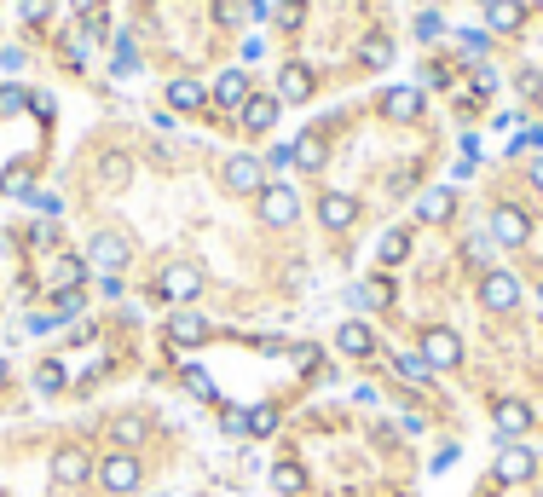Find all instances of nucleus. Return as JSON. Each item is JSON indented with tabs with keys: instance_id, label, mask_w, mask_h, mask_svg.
Instances as JSON below:
<instances>
[{
	"instance_id": "obj_1",
	"label": "nucleus",
	"mask_w": 543,
	"mask_h": 497,
	"mask_svg": "<svg viewBox=\"0 0 543 497\" xmlns=\"http://www.w3.org/2000/svg\"><path fill=\"white\" fill-rule=\"evenodd\" d=\"M422 359H428V370H457V365H462V341H457V330L434 324V330L422 336Z\"/></svg>"
},
{
	"instance_id": "obj_2",
	"label": "nucleus",
	"mask_w": 543,
	"mask_h": 497,
	"mask_svg": "<svg viewBox=\"0 0 543 497\" xmlns=\"http://www.w3.org/2000/svg\"><path fill=\"white\" fill-rule=\"evenodd\" d=\"M526 238H532V220L515 209V203H498L491 209V243H503V248H520Z\"/></svg>"
},
{
	"instance_id": "obj_3",
	"label": "nucleus",
	"mask_w": 543,
	"mask_h": 497,
	"mask_svg": "<svg viewBox=\"0 0 543 497\" xmlns=\"http://www.w3.org/2000/svg\"><path fill=\"white\" fill-rule=\"evenodd\" d=\"M99 486L116 492V497L133 492V486H139V463H133V452H110V457L99 463Z\"/></svg>"
},
{
	"instance_id": "obj_4",
	"label": "nucleus",
	"mask_w": 543,
	"mask_h": 497,
	"mask_svg": "<svg viewBox=\"0 0 543 497\" xmlns=\"http://www.w3.org/2000/svg\"><path fill=\"white\" fill-rule=\"evenodd\" d=\"M226 191H266V162L261 157H249V151H243V157H226Z\"/></svg>"
},
{
	"instance_id": "obj_5",
	"label": "nucleus",
	"mask_w": 543,
	"mask_h": 497,
	"mask_svg": "<svg viewBox=\"0 0 543 497\" xmlns=\"http://www.w3.org/2000/svg\"><path fill=\"white\" fill-rule=\"evenodd\" d=\"M127 255H133V248H127L122 231H99V238L87 243V260H93L99 272H122V267H127Z\"/></svg>"
},
{
	"instance_id": "obj_6",
	"label": "nucleus",
	"mask_w": 543,
	"mask_h": 497,
	"mask_svg": "<svg viewBox=\"0 0 543 497\" xmlns=\"http://www.w3.org/2000/svg\"><path fill=\"white\" fill-rule=\"evenodd\" d=\"M480 301L491 307V313H508V307H520V284H515V272H486L480 278Z\"/></svg>"
},
{
	"instance_id": "obj_7",
	"label": "nucleus",
	"mask_w": 543,
	"mask_h": 497,
	"mask_svg": "<svg viewBox=\"0 0 543 497\" xmlns=\"http://www.w3.org/2000/svg\"><path fill=\"white\" fill-rule=\"evenodd\" d=\"M197 289H202V272L191 267V260H173V267H163V295L168 301H197Z\"/></svg>"
},
{
	"instance_id": "obj_8",
	"label": "nucleus",
	"mask_w": 543,
	"mask_h": 497,
	"mask_svg": "<svg viewBox=\"0 0 543 497\" xmlns=\"http://www.w3.org/2000/svg\"><path fill=\"white\" fill-rule=\"evenodd\" d=\"M538 474V457L532 452H526V445H498V480H503V486H520V480H532Z\"/></svg>"
},
{
	"instance_id": "obj_9",
	"label": "nucleus",
	"mask_w": 543,
	"mask_h": 497,
	"mask_svg": "<svg viewBox=\"0 0 543 497\" xmlns=\"http://www.w3.org/2000/svg\"><path fill=\"white\" fill-rule=\"evenodd\" d=\"M295 214H301V197L290 191V185H266L261 191V220L266 226H290Z\"/></svg>"
},
{
	"instance_id": "obj_10",
	"label": "nucleus",
	"mask_w": 543,
	"mask_h": 497,
	"mask_svg": "<svg viewBox=\"0 0 543 497\" xmlns=\"http://www.w3.org/2000/svg\"><path fill=\"white\" fill-rule=\"evenodd\" d=\"M318 220H324L330 231H347V226L359 220V203L347 191H324V197H318Z\"/></svg>"
},
{
	"instance_id": "obj_11",
	"label": "nucleus",
	"mask_w": 543,
	"mask_h": 497,
	"mask_svg": "<svg viewBox=\"0 0 543 497\" xmlns=\"http://www.w3.org/2000/svg\"><path fill=\"white\" fill-rule=\"evenodd\" d=\"M278 111H283V99H272V93H249V104H243L237 116H243L249 133H266L272 122H278Z\"/></svg>"
},
{
	"instance_id": "obj_12",
	"label": "nucleus",
	"mask_w": 543,
	"mask_h": 497,
	"mask_svg": "<svg viewBox=\"0 0 543 497\" xmlns=\"http://www.w3.org/2000/svg\"><path fill=\"white\" fill-rule=\"evenodd\" d=\"M526 428H532V405L526 399H498V445L526 434Z\"/></svg>"
},
{
	"instance_id": "obj_13",
	"label": "nucleus",
	"mask_w": 543,
	"mask_h": 497,
	"mask_svg": "<svg viewBox=\"0 0 543 497\" xmlns=\"http://www.w3.org/2000/svg\"><path fill=\"white\" fill-rule=\"evenodd\" d=\"M335 347H341L347 353V359H370V353H376V336H370V324H341V330H335Z\"/></svg>"
},
{
	"instance_id": "obj_14",
	"label": "nucleus",
	"mask_w": 543,
	"mask_h": 497,
	"mask_svg": "<svg viewBox=\"0 0 543 497\" xmlns=\"http://www.w3.org/2000/svg\"><path fill=\"white\" fill-rule=\"evenodd\" d=\"M417 111H422L417 87H388V93H381V116H388V122H410Z\"/></svg>"
},
{
	"instance_id": "obj_15",
	"label": "nucleus",
	"mask_w": 543,
	"mask_h": 497,
	"mask_svg": "<svg viewBox=\"0 0 543 497\" xmlns=\"http://www.w3.org/2000/svg\"><path fill=\"white\" fill-rule=\"evenodd\" d=\"M209 99L220 104V111H243V104H249V82H243V70H226V75L214 82Z\"/></svg>"
},
{
	"instance_id": "obj_16",
	"label": "nucleus",
	"mask_w": 543,
	"mask_h": 497,
	"mask_svg": "<svg viewBox=\"0 0 543 497\" xmlns=\"http://www.w3.org/2000/svg\"><path fill=\"white\" fill-rule=\"evenodd\" d=\"M451 209H457V197H451V185H434V191H422V197H417V220H428V226H439V220H451Z\"/></svg>"
},
{
	"instance_id": "obj_17",
	"label": "nucleus",
	"mask_w": 543,
	"mask_h": 497,
	"mask_svg": "<svg viewBox=\"0 0 543 497\" xmlns=\"http://www.w3.org/2000/svg\"><path fill=\"white\" fill-rule=\"evenodd\" d=\"M168 341H173V347H197V341H209V318L173 313V318H168Z\"/></svg>"
},
{
	"instance_id": "obj_18",
	"label": "nucleus",
	"mask_w": 543,
	"mask_h": 497,
	"mask_svg": "<svg viewBox=\"0 0 543 497\" xmlns=\"http://www.w3.org/2000/svg\"><path fill=\"white\" fill-rule=\"evenodd\" d=\"M87 469H93V463H87V452H75V445H64V452L53 457V480H58V486H82V480H87Z\"/></svg>"
},
{
	"instance_id": "obj_19",
	"label": "nucleus",
	"mask_w": 543,
	"mask_h": 497,
	"mask_svg": "<svg viewBox=\"0 0 543 497\" xmlns=\"http://www.w3.org/2000/svg\"><path fill=\"white\" fill-rule=\"evenodd\" d=\"M278 99H290V104L312 99V70L307 64H283L278 70Z\"/></svg>"
},
{
	"instance_id": "obj_20",
	"label": "nucleus",
	"mask_w": 543,
	"mask_h": 497,
	"mask_svg": "<svg viewBox=\"0 0 543 497\" xmlns=\"http://www.w3.org/2000/svg\"><path fill=\"white\" fill-rule=\"evenodd\" d=\"M347 301L364 307V313H381V307H393V284H388V278H370V284L347 289Z\"/></svg>"
},
{
	"instance_id": "obj_21",
	"label": "nucleus",
	"mask_w": 543,
	"mask_h": 497,
	"mask_svg": "<svg viewBox=\"0 0 543 497\" xmlns=\"http://www.w3.org/2000/svg\"><path fill=\"white\" fill-rule=\"evenodd\" d=\"M202 99H209V93H202V82H191V75H173V82H168V104H173V111H202Z\"/></svg>"
},
{
	"instance_id": "obj_22",
	"label": "nucleus",
	"mask_w": 543,
	"mask_h": 497,
	"mask_svg": "<svg viewBox=\"0 0 543 497\" xmlns=\"http://www.w3.org/2000/svg\"><path fill=\"white\" fill-rule=\"evenodd\" d=\"M486 18H491V29L515 35V29H520V18H526V6H520V0H491V6H486Z\"/></svg>"
},
{
	"instance_id": "obj_23",
	"label": "nucleus",
	"mask_w": 543,
	"mask_h": 497,
	"mask_svg": "<svg viewBox=\"0 0 543 497\" xmlns=\"http://www.w3.org/2000/svg\"><path fill=\"white\" fill-rule=\"evenodd\" d=\"M87 278V260H75V255H64L58 267H53V278H46V284H53V295H64V289H75Z\"/></svg>"
},
{
	"instance_id": "obj_24",
	"label": "nucleus",
	"mask_w": 543,
	"mask_h": 497,
	"mask_svg": "<svg viewBox=\"0 0 543 497\" xmlns=\"http://www.w3.org/2000/svg\"><path fill=\"white\" fill-rule=\"evenodd\" d=\"M64 382H70V376H64V365H58V359H41V365H35V394H41V399H53Z\"/></svg>"
},
{
	"instance_id": "obj_25",
	"label": "nucleus",
	"mask_w": 543,
	"mask_h": 497,
	"mask_svg": "<svg viewBox=\"0 0 543 497\" xmlns=\"http://www.w3.org/2000/svg\"><path fill=\"white\" fill-rule=\"evenodd\" d=\"M359 58H364V70H388L393 64V41L388 35H370V41L359 46Z\"/></svg>"
},
{
	"instance_id": "obj_26",
	"label": "nucleus",
	"mask_w": 543,
	"mask_h": 497,
	"mask_svg": "<svg viewBox=\"0 0 543 497\" xmlns=\"http://www.w3.org/2000/svg\"><path fill=\"white\" fill-rule=\"evenodd\" d=\"M99 180L104 185H127V180H133V162H127L122 151H110V157H99Z\"/></svg>"
},
{
	"instance_id": "obj_27",
	"label": "nucleus",
	"mask_w": 543,
	"mask_h": 497,
	"mask_svg": "<svg viewBox=\"0 0 543 497\" xmlns=\"http://www.w3.org/2000/svg\"><path fill=\"white\" fill-rule=\"evenodd\" d=\"M393 370H399V376H405V382H428V376H434V370H428V359H422V353H399V359H393Z\"/></svg>"
},
{
	"instance_id": "obj_28",
	"label": "nucleus",
	"mask_w": 543,
	"mask_h": 497,
	"mask_svg": "<svg viewBox=\"0 0 543 497\" xmlns=\"http://www.w3.org/2000/svg\"><path fill=\"white\" fill-rule=\"evenodd\" d=\"M272 486H278V497H295L301 486H307V474H301L295 463H278V469H272Z\"/></svg>"
},
{
	"instance_id": "obj_29",
	"label": "nucleus",
	"mask_w": 543,
	"mask_h": 497,
	"mask_svg": "<svg viewBox=\"0 0 543 497\" xmlns=\"http://www.w3.org/2000/svg\"><path fill=\"white\" fill-rule=\"evenodd\" d=\"M376 255L388 260V267H399V260L410 255V238H405V231H388V238H381V248H376Z\"/></svg>"
},
{
	"instance_id": "obj_30",
	"label": "nucleus",
	"mask_w": 543,
	"mask_h": 497,
	"mask_svg": "<svg viewBox=\"0 0 543 497\" xmlns=\"http://www.w3.org/2000/svg\"><path fill=\"white\" fill-rule=\"evenodd\" d=\"M116 75H133L139 70V53H133V35H116V64H110Z\"/></svg>"
},
{
	"instance_id": "obj_31",
	"label": "nucleus",
	"mask_w": 543,
	"mask_h": 497,
	"mask_svg": "<svg viewBox=\"0 0 543 497\" xmlns=\"http://www.w3.org/2000/svg\"><path fill=\"white\" fill-rule=\"evenodd\" d=\"M185 387H191L197 399H214V376H209L202 365H185Z\"/></svg>"
},
{
	"instance_id": "obj_32",
	"label": "nucleus",
	"mask_w": 543,
	"mask_h": 497,
	"mask_svg": "<svg viewBox=\"0 0 543 497\" xmlns=\"http://www.w3.org/2000/svg\"><path fill=\"white\" fill-rule=\"evenodd\" d=\"M18 111H29V93L24 87H0V116H18Z\"/></svg>"
},
{
	"instance_id": "obj_33",
	"label": "nucleus",
	"mask_w": 543,
	"mask_h": 497,
	"mask_svg": "<svg viewBox=\"0 0 543 497\" xmlns=\"http://www.w3.org/2000/svg\"><path fill=\"white\" fill-rule=\"evenodd\" d=\"M0 191H12V197H24V203H29V197H35V185H29V174H24V168H12V174L0 180Z\"/></svg>"
},
{
	"instance_id": "obj_34",
	"label": "nucleus",
	"mask_w": 543,
	"mask_h": 497,
	"mask_svg": "<svg viewBox=\"0 0 543 497\" xmlns=\"http://www.w3.org/2000/svg\"><path fill=\"white\" fill-rule=\"evenodd\" d=\"M87 46H93L87 35H64V58H70V70H82V64H87Z\"/></svg>"
},
{
	"instance_id": "obj_35",
	"label": "nucleus",
	"mask_w": 543,
	"mask_h": 497,
	"mask_svg": "<svg viewBox=\"0 0 543 497\" xmlns=\"http://www.w3.org/2000/svg\"><path fill=\"white\" fill-rule=\"evenodd\" d=\"M116 440L122 445H139V440H145V423H139V416H116Z\"/></svg>"
},
{
	"instance_id": "obj_36",
	"label": "nucleus",
	"mask_w": 543,
	"mask_h": 497,
	"mask_svg": "<svg viewBox=\"0 0 543 497\" xmlns=\"http://www.w3.org/2000/svg\"><path fill=\"white\" fill-rule=\"evenodd\" d=\"M272 428H278V411H272V405H254V411H249V434H272Z\"/></svg>"
},
{
	"instance_id": "obj_37",
	"label": "nucleus",
	"mask_w": 543,
	"mask_h": 497,
	"mask_svg": "<svg viewBox=\"0 0 543 497\" xmlns=\"http://www.w3.org/2000/svg\"><path fill=\"white\" fill-rule=\"evenodd\" d=\"M295 162H301V168H318V162H324V145H318V139H301V145H295Z\"/></svg>"
},
{
	"instance_id": "obj_38",
	"label": "nucleus",
	"mask_w": 543,
	"mask_h": 497,
	"mask_svg": "<svg viewBox=\"0 0 543 497\" xmlns=\"http://www.w3.org/2000/svg\"><path fill=\"white\" fill-rule=\"evenodd\" d=\"M301 18H307V6H301V0H283V6H278V24H283V29H301Z\"/></svg>"
},
{
	"instance_id": "obj_39",
	"label": "nucleus",
	"mask_w": 543,
	"mask_h": 497,
	"mask_svg": "<svg viewBox=\"0 0 543 497\" xmlns=\"http://www.w3.org/2000/svg\"><path fill=\"white\" fill-rule=\"evenodd\" d=\"M457 46H462L469 58H480V53H486V35H480V29H462V35H457Z\"/></svg>"
},
{
	"instance_id": "obj_40",
	"label": "nucleus",
	"mask_w": 543,
	"mask_h": 497,
	"mask_svg": "<svg viewBox=\"0 0 543 497\" xmlns=\"http://www.w3.org/2000/svg\"><path fill=\"white\" fill-rule=\"evenodd\" d=\"M75 313H82V289H64L58 295V318H75Z\"/></svg>"
},
{
	"instance_id": "obj_41",
	"label": "nucleus",
	"mask_w": 543,
	"mask_h": 497,
	"mask_svg": "<svg viewBox=\"0 0 543 497\" xmlns=\"http://www.w3.org/2000/svg\"><path fill=\"white\" fill-rule=\"evenodd\" d=\"M439 29H445V24L434 18V12H422V18H417V35H422V41H434V35H439Z\"/></svg>"
},
{
	"instance_id": "obj_42",
	"label": "nucleus",
	"mask_w": 543,
	"mask_h": 497,
	"mask_svg": "<svg viewBox=\"0 0 543 497\" xmlns=\"http://www.w3.org/2000/svg\"><path fill=\"white\" fill-rule=\"evenodd\" d=\"M520 93H526V99H538V93H543V75H538V70H520Z\"/></svg>"
},
{
	"instance_id": "obj_43",
	"label": "nucleus",
	"mask_w": 543,
	"mask_h": 497,
	"mask_svg": "<svg viewBox=\"0 0 543 497\" xmlns=\"http://www.w3.org/2000/svg\"><path fill=\"white\" fill-rule=\"evenodd\" d=\"M46 12H53V0H24V18H29V24H41Z\"/></svg>"
},
{
	"instance_id": "obj_44",
	"label": "nucleus",
	"mask_w": 543,
	"mask_h": 497,
	"mask_svg": "<svg viewBox=\"0 0 543 497\" xmlns=\"http://www.w3.org/2000/svg\"><path fill=\"white\" fill-rule=\"evenodd\" d=\"M491 87H498V75H491L486 64H474V93H491Z\"/></svg>"
},
{
	"instance_id": "obj_45",
	"label": "nucleus",
	"mask_w": 543,
	"mask_h": 497,
	"mask_svg": "<svg viewBox=\"0 0 543 497\" xmlns=\"http://www.w3.org/2000/svg\"><path fill=\"white\" fill-rule=\"evenodd\" d=\"M462 255H469V260H486V255H491V238H469V248H462Z\"/></svg>"
},
{
	"instance_id": "obj_46",
	"label": "nucleus",
	"mask_w": 543,
	"mask_h": 497,
	"mask_svg": "<svg viewBox=\"0 0 543 497\" xmlns=\"http://www.w3.org/2000/svg\"><path fill=\"white\" fill-rule=\"evenodd\" d=\"M29 330H35V336H46V330H58V313H35V318H29Z\"/></svg>"
},
{
	"instance_id": "obj_47",
	"label": "nucleus",
	"mask_w": 543,
	"mask_h": 497,
	"mask_svg": "<svg viewBox=\"0 0 543 497\" xmlns=\"http://www.w3.org/2000/svg\"><path fill=\"white\" fill-rule=\"evenodd\" d=\"M532 145H543V128H526V133L515 139V151H532Z\"/></svg>"
},
{
	"instance_id": "obj_48",
	"label": "nucleus",
	"mask_w": 543,
	"mask_h": 497,
	"mask_svg": "<svg viewBox=\"0 0 543 497\" xmlns=\"http://www.w3.org/2000/svg\"><path fill=\"white\" fill-rule=\"evenodd\" d=\"M532 185H538V191H543V157L532 162Z\"/></svg>"
},
{
	"instance_id": "obj_49",
	"label": "nucleus",
	"mask_w": 543,
	"mask_h": 497,
	"mask_svg": "<svg viewBox=\"0 0 543 497\" xmlns=\"http://www.w3.org/2000/svg\"><path fill=\"white\" fill-rule=\"evenodd\" d=\"M0 382H6V359H0Z\"/></svg>"
},
{
	"instance_id": "obj_50",
	"label": "nucleus",
	"mask_w": 543,
	"mask_h": 497,
	"mask_svg": "<svg viewBox=\"0 0 543 497\" xmlns=\"http://www.w3.org/2000/svg\"><path fill=\"white\" fill-rule=\"evenodd\" d=\"M538 301H543V284H538Z\"/></svg>"
}]
</instances>
